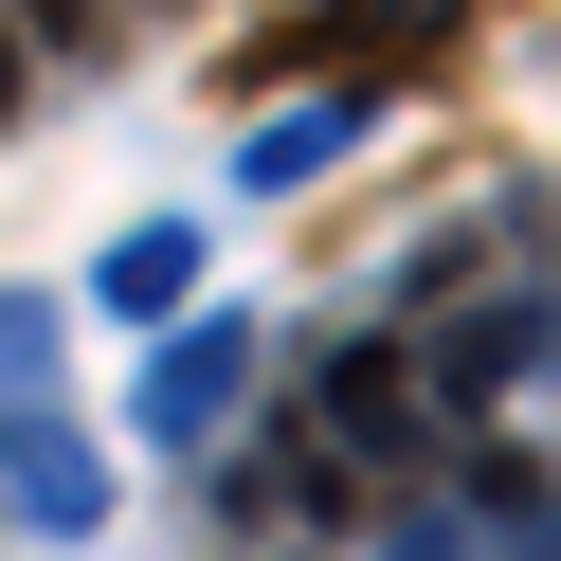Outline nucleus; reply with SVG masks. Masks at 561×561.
<instances>
[{"label":"nucleus","mask_w":561,"mask_h":561,"mask_svg":"<svg viewBox=\"0 0 561 561\" xmlns=\"http://www.w3.org/2000/svg\"><path fill=\"white\" fill-rule=\"evenodd\" d=\"M308 435L344 453V471H416V453H435V399H416V363L399 344H327V380H308Z\"/></svg>","instance_id":"f257e3e1"},{"label":"nucleus","mask_w":561,"mask_h":561,"mask_svg":"<svg viewBox=\"0 0 561 561\" xmlns=\"http://www.w3.org/2000/svg\"><path fill=\"white\" fill-rule=\"evenodd\" d=\"M236 399H254V327H236V308H163V344H146V435L163 453H218L236 435Z\"/></svg>","instance_id":"f03ea898"},{"label":"nucleus","mask_w":561,"mask_h":561,"mask_svg":"<svg viewBox=\"0 0 561 561\" xmlns=\"http://www.w3.org/2000/svg\"><path fill=\"white\" fill-rule=\"evenodd\" d=\"M525 380H543V272H507V290H489L471 327H435V363H416V399H435V416H471V435H489V416H507Z\"/></svg>","instance_id":"7ed1b4c3"},{"label":"nucleus","mask_w":561,"mask_h":561,"mask_svg":"<svg viewBox=\"0 0 561 561\" xmlns=\"http://www.w3.org/2000/svg\"><path fill=\"white\" fill-rule=\"evenodd\" d=\"M0 507H19V525H55V543H91V525H110V453H91L73 416L0 399Z\"/></svg>","instance_id":"20e7f679"},{"label":"nucleus","mask_w":561,"mask_h":561,"mask_svg":"<svg viewBox=\"0 0 561 561\" xmlns=\"http://www.w3.org/2000/svg\"><path fill=\"white\" fill-rule=\"evenodd\" d=\"M91 308H127V327H163V308H199V218H127L110 254H91Z\"/></svg>","instance_id":"39448f33"},{"label":"nucleus","mask_w":561,"mask_h":561,"mask_svg":"<svg viewBox=\"0 0 561 561\" xmlns=\"http://www.w3.org/2000/svg\"><path fill=\"white\" fill-rule=\"evenodd\" d=\"M344 146H363V73H344L327 110H290V127H254V146H236V182H254V199H290V182H327Z\"/></svg>","instance_id":"423d86ee"},{"label":"nucleus","mask_w":561,"mask_h":561,"mask_svg":"<svg viewBox=\"0 0 561 561\" xmlns=\"http://www.w3.org/2000/svg\"><path fill=\"white\" fill-rule=\"evenodd\" d=\"M471 525H507V543H543V453H471Z\"/></svg>","instance_id":"0eeeda50"},{"label":"nucleus","mask_w":561,"mask_h":561,"mask_svg":"<svg viewBox=\"0 0 561 561\" xmlns=\"http://www.w3.org/2000/svg\"><path fill=\"white\" fill-rule=\"evenodd\" d=\"M55 380V290H0V399H37Z\"/></svg>","instance_id":"6e6552de"},{"label":"nucleus","mask_w":561,"mask_h":561,"mask_svg":"<svg viewBox=\"0 0 561 561\" xmlns=\"http://www.w3.org/2000/svg\"><path fill=\"white\" fill-rule=\"evenodd\" d=\"M19 91H37V55H19V37H0V127H19Z\"/></svg>","instance_id":"1a4fd4ad"}]
</instances>
